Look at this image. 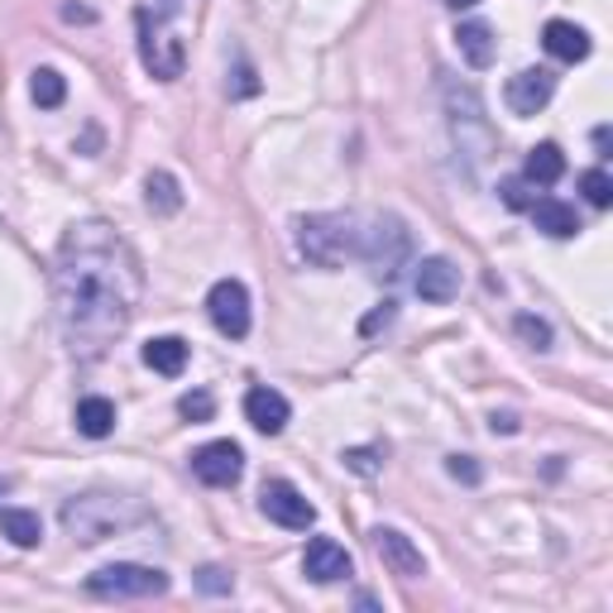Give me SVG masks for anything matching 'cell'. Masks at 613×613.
Listing matches in <instances>:
<instances>
[{"label": "cell", "instance_id": "cell-1", "mask_svg": "<svg viewBox=\"0 0 613 613\" xmlns=\"http://www.w3.org/2000/svg\"><path fill=\"white\" fill-rule=\"evenodd\" d=\"M139 288V259L106 221L72 226L53 259V306L72 355H106V345L121 341L135 321Z\"/></svg>", "mask_w": 613, "mask_h": 613}, {"label": "cell", "instance_id": "cell-2", "mask_svg": "<svg viewBox=\"0 0 613 613\" xmlns=\"http://www.w3.org/2000/svg\"><path fill=\"white\" fill-rule=\"evenodd\" d=\"M360 216H306L298 221V254L316 269H335L345 259H360Z\"/></svg>", "mask_w": 613, "mask_h": 613}, {"label": "cell", "instance_id": "cell-3", "mask_svg": "<svg viewBox=\"0 0 613 613\" xmlns=\"http://www.w3.org/2000/svg\"><path fill=\"white\" fill-rule=\"evenodd\" d=\"M139 518H144V508L129 503L125 493H82V499H72L63 508V528L77 542H106L111 532H121Z\"/></svg>", "mask_w": 613, "mask_h": 613}, {"label": "cell", "instance_id": "cell-4", "mask_svg": "<svg viewBox=\"0 0 613 613\" xmlns=\"http://www.w3.org/2000/svg\"><path fill=\"white\" fill-rule=\"evenodd\" d=\"M86 594H96V600H158V594H168V575L154 565L115 561L86 575Z\"/></svg>", "mask_w": 613, "mask_h": 613}, {"label": "cell", "instance_id": "cell-5", "mask_svg": "<svg viewBox=\"0 0 613 613\" xmlns=\"http://www.w3.org/2000/svg\"><path fill=\"white\" fill-rule=\"evenodd\" d=\"M139 58L158 82H178L183 77V39L173 34L164 20H154L149 10H139Z\"/></svg>", "mask_w": 613, "mask_h": 613}, {"label": "cell", "instance_id": "cell-6", "mask_svg": "<svg viewBox=\"0 0 613 613\" xmlns=\"http://www.w3.org/2000/svg\"><path fill=\"white\" fill-rule=\"evenodd\" d=\"M407 250H413V240H407L403 221H393V216H374L370 230H364V240H360V259L374 273H384V279H388V273H398Z\"/></svg>", "mask_w": 613, "mask_h": 613}, {"label": "cell", "instance_id": "cell-7", "mask_svg": "<svg viewBox=\"0 0 613 613\" xmlns=\"http://www.w3.org/2000/svg\"><path fill=\"white\" fill-rule=\"evenodd\" d=\"M259 508H264L269 522H279L288 532H306L316 522V508L306 503V493L298 485H288V479H269V485L259 489Z\"/></svg>", "mask_w": 613, "mask_h": 613}, {"label": "cell", "instance_id": "cell-8", "mask_svg": "<svg viewBox=\"0 0 613 613\" xmlns=\"http://www.w3.org/2000/svg\"><path fill=\"white\" fill-rule=\"evenodd\" d=\"M207 312H211V326L230 335V341H245L250 335V293H245L240 279H221L207 293Z\"/></svg>", "mask_w": 613, "mask_h": 613}, {"label": "cell", "instance_id": "cell-9", "mask_svg": "<svg viewBox=\"0 0 613 613\" xmlns=\"http://www.w3.org/2000/svg\"><path fill=\"white\" fill-rule=\"evenodd\" d=\"M193 475L201 479V485H211V489L240 485V475H245V450H240L236 441H207L201 450H193Z\"/></svg>", "mask_w": 613, "mask_h": 613}, {"label": "cell", "instance_id": "cell-10", "mask_svg": "<svg viewBox=\"0 0 613 613\" xmlns=\"http://www.w3.org/2000/svg\"><path fill=\"white\" fill-rule=\"evenodd\" d=\"M370 542L378 551V561H384L398 580H422V575H427V557H422L413 537H403L398 528H374Z\"/></svg>", "mask_w": 613, "mask_h": 613}, {"label": "cell", "instance_id": "cell-11", "mask_svg": "<svg viewBox=\"0 0 613 613\" xmlns=\"http://www.w3.org/2000/svg\"><path fill=\"white\" fill-rule=\"evenodd\" d=\"M557 96V77H551L547 67H528V72H518V77H508V111L513 115H537V111H547V101Z\"/></svg>", "mask_w": 613, "mask_h": 613}, {"label": "cell", "instance_id": "cell-12", "mask_svg": "<svg viewBox=\"0 0 613 613\" xmlns=\"http://www.w3.org/2000/svg\"><path fill=\"white\" fill-rule=\"evenodd\" d=\"M302 571L316 585H335V580L350 575V551L341 542H331V537H312L302 551Z\"/></svg>", "mask_w": 613, "mask_h": 613}, {"label": "cell", "instance_id": "cell-13", "mask_svg": "<svg viewBox=\"0 0 613 613\" xmlns=\"http://www.w3.org/2000/svg\"><path fill=\"white\" fill-rule=\"evenodd\" d=\"M245 417H250L254 432L279 436L288 427V417H293V407H288V398L279 388H250L245 393Z\"/></svg>", "mask_w": 613, "mask_h": 613}, {"label": "cell", "instance_id": "cell-14", "mask_svg": "<svg viewBox=\"0 0 613 613\" xmlns=\"http://www.w3.org/2000/svg\"><path fill=\"white\" fill-rule=\"evenodd\" d=\"M413 288H417V298H427V302H450L460 293V269L450 264V259H422L417 273H413Z\"/></svg>", "mask_w": 613, "mask_h": 613}, {"label": "cell", "instance_id": "cell-15", "mask_svg": "<svg viewBox=\"0 0 613 613\" xmlns=\"http://www.w3.org/2000/svg\"><path fill=\"white\" fill-rule=\"evenodd\" d=\"M542 43H547V53L557 58V63H585V58H590V34L580 24H571V20H551L542 29Z\"/></svg>", "mask_w": 613, "mask_h": 613}, {"label": "cell", "instance_id": "cell-16", "mask_svg": "<svg viewBox=\"0 0 613 613\" xmlns=\"http://www.w3.org/2000/svg\"><path fill=\"white\" fill-rule=\"evenodd\" d=\"M528 211H532L537 230H542V236H551V240H571V236H580V216H575V207H565L561 197H537Z\"/></svg>", "mask_w": 613, "mask_h": 613}, {"label": "cell", "instance_id": "cell-17", "mask_svg": "<svg viewBox=\"0 0 613 613\" xmlns=\"http://www.w3.org/2000/svg\"><path fill=\"white\" fill-rule=\"evenodd\" d=\"M187 355H193V345H187L183 335H154V341L144 345V364H149L154 374H168V378H178L187 370Z\"/></svg>", "mask_w": 613, "mask_h": 613}, {"label": "cell", "instance_id": "cell-18", "mask_svg": "<svg viewBox=\"0 0 613 613\" xmlns=\"http://www.w3.org/2000/svg\"><path fill=\"white\" fill-rule=\"evenodd\" d=\"M456 43H460V58H465L470 67H489L493 53H499V43H493V29H489L485 20L460 24V29H456Z\"/></svg>", "mask_w": 613, "mask_h": 613}, {"label": "cell", "instance_id": "cell-19", "mask_svg": "<svg viewBox=\"0 0 613 613\" xmlns=\"http://www.w3.org/2000/svg\"><path fill=\"white\" fill-rule=\"evenodd\" d=\"M561 173H565V154L557 149V144H537V149H528V158H522V178H528L532 187L561 183Z\"/></svg>", "mask_w": 613, "mask_h": 613}, {"label": "cell", "instance_id": "cell-20", "mask_svg": "<svg viewBox=\"0 0 613 613\" xmlns=\"http://www.w3.org/2000/svg\"><path fill=\"white\" fill-rule=\"evenodd\" d=\"M0 532L20 551H34L43 542V522H39V513H29V508H0Z\"/></svg>", "mask_w": 613, "mask_h": 613}, {"label": "cell", "instance_id": "cell-21", "mask_svg": "<svg viewBox=\"0 0 613 613\" xmlns=\"http://www.w3.org/2000/svg\"><path fill=\"white\" fill-rule=\"evenodd\" d=\"M72 422H77L82 436H92V441H101V436L115 432V403L111 398H82L77 413H72Z\"/></svg>", "mask_w": 613, "mask_h": 613}, {"label": "cell", "instance_id": "cell-22", "mask_svg": "<svg viewBox=\"0 0 613 613\" xmlns=\"http://www.w3.org/2000/svg\"><path fill=\"white\" fill-rule=\"evenodd\" d=\"M144 197H149V211H154V216L183 211V187H178V178H173V173H164V168L144 178Z\"/></svg>", "mask_w": 613, "mask_h": 613}, {"label": "cell", "instance_id": "cell-23", "mask_svg": "<svg viewBox=\"0 0 613 613\" xmlns=\"http://www.w3.org/2000/svg\"><path fill=\"white\" fill-rule=\"evenodd\" d=\"M29 96H34V106H43V111L63 106V96H67L63 72H58V67H39L34 77H29Z\"/></svg>", "mask_w": 613, "mask_h": 613}, {"label": "cell", "instance_id": "cell-24", "mask_svg": "<svg viewBox=\"0 0 613 613\" xmlns=\"http://www.w3.org/2000/svg\"><path fill=\"white\" fill-rule=\"evenodd\" d=\"M580 193H585L590 207H613V178L604 168H590V173H580Z\"/></svg>", "mask_w": 613, "mask_h": 613}, {"label": "cell", "instance_id": "cell-25", "mask_svg": "<svg viewBox=\"0 0 613 613\" xmlns=\"http://www.w3.org/2000/svg\"><path fill=\"white\" fill-rule=\"evenodd\" d=\"M178 413L183 417H193V422H211V413H216V403H211V393H183L178 398Z\"/></svg>", "mask_w": 613, "mask_h": 613}, {"label": "cell", "instance_id": "cell-26", "mask_svg": "<svg viewBox=\"0 0 613 613\" xmlns=\"http://www.w3.org/2000/svg\"><path fill=\"white\" fill-rule=\"evenodd\" d=\"M528 187H532L528 178H503V183H499V197H503L513 211H528V207H532V193H528Z\"/></svg>", "mask_w": 613, "mask_h": 613}, {"label": "cell", "instance_id": "cell-27", "mask_svg": "<svg viewBox=\"0 0 613 613\" xmlns=\"http://www.w3.org/2000/svg\"><path fill=\"white\" fill-rule=\"evenodd\" d=\"M518 335L532 350H551V326H547V321H537V316H518Z\"/></svg>", "mask_w": 613, "mask_h": 613}, {"label": "cell", "instance_id": "cell-28", "mask_svg": "<svg viewBox=\"0 0 613 613\" xmlns=\"http://www.w3.org/2000/svg\"><path fill=\"white\" fill-rule=\"evenodd\" d=\"M197 585L207 590V594H230V590H236V580H230V575L221 571V565H207V571L197 575Z\"/></svg>", "mask_w": 613, "mask_h": 613}, {"label": "cell", "instance_id": "cell-29", "mask_svg": "<svg viewBox=\"0 0 613 613\" xmlns=\"http://www.w3.org/2000/svg\"><path fill=\"white\" fill-rule=\"evenodd\" d=\"M446 470H450V479H460V485H479V475H485L470 456H450V460H446Z\"/></svg>", "mask_w": 613, "mask_h": 613}, {"label": "cell", "instance_id": "cell-30", "mask_svg": "<svg viewBox=\"0 0 613 613\" xmlns=\"http://www.w3.org/2000/svg\"><path fill=\"white\" fill-rule=\"evenodd\" d=\"M378 456H384V450H345V465L355 475H374L378 470Z\"/></svg>", "mask_w": 613, "mask_h": 613}, {"label": "cell", "instance_id": "cell-31", "mask_svg": "<svg viewBox=\"0 0 613 613\" xmlns=\"http://www.w3.org/2000/svg\"><path fill=\"white\" fill-rule=\"evenodd\" d=\"M254 92H259L254 67H250V63H240V67H236V82H230V96H254Z\"/></svg>", "mask_w": 613, "mask_h": 613}, {"label": "cell", "instance_id": "cell-32", "mask_svg": "<svg viewBox=\"0 0 613 613\" xmlns=\"http://www.w3.org/2000/svg\"><path fill=\"white\" fill-rule=\"evenodd\" d=\"M388 321H393V302H384L374 316H364V326H360V331H364V335H374L378 326H388Z\"/></svg>", "mask_w": 613, "mask_h": 613}, {"label": "cell", "instance_id": "cell-33", "mask_svg": "<svg viewBox=\"0 0 613 613\" xmlns=\"http://www.w3.org/2000/svg\"><path fill=\"white\" fill-rule=\"evenodd\" d=\"M493 432H518V417L513 413H503V417L493 413Z\"/></svg>", "mask_w": 613, "mask_h": 613}, {"label": "cell", "instance_id": "cell-34", "mask_svg": "<svg viewBox=\"0 0 613 613\" xmlns=\"http://www.w3.org/2000/svg\"><path fill=\"white\" fill-rule=\"evenodd\" d=\"M446 6H450V10H470L475 0H446Z\"/></svg>", "mask_w": 613, "mask_h": 613}]
</instances>
